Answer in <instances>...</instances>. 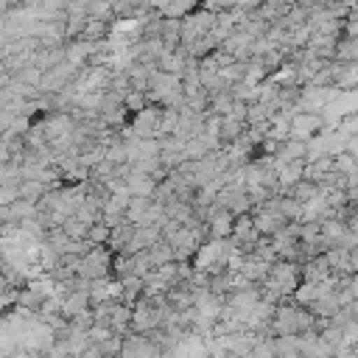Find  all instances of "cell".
<instances>
[{"instance_id": "6da1fadb", "label": "cell", "mask_w": 358, "mask_h": 358, "mask_svg": "<svg viewBox=\"0 0 358 358\" xmlns=\"http://www.w3.org/2000/svg\"><path fill=\"white\" fill-rule=\"evenodd\" d=\"M299 282H302V266H299V263H291V260H274L271 268H268V277L260 282V288L274 291V294L280 296V302H282V299L294 296V291H296Z\"/></svg>"}, {"instance_id": "7a4b0ae2", "label": "cell", "mask_w": 358, "mask_h": 358, "mask_svg": "<svg viewBox=\"0 0 358 358\" xmlns=\"http://www.w3.org/2000/svg\"><path fill=\"white\" fill-rule=\"evenodd\" d=\"M112 257H115V255H112L106 246H92V249L81 257V271H78V277H87L90 282L112 277Z\"/></svg>"}, {"instance_id": "3957f363", "label": "cell", "mask_w": 358, "mask_h": 358, "mask_svg": "<svg viewBox=\"0 0 358 358\" xmlns=\"http://www.w3.org/2000/svg\"><path fill=\"white\" fill-rule=\"evenodd\" d=\"M159 355H162V350L148 336H140V333H126L123 336L120 358H159Z\"/></svg>"}, {"instance_id": "277c9868", "label": "cell", "mask_w": 358, "mask_h": 358, "mask_svg": "<svg viewBox=\"0 0 358 358\" xmlns=\"http://www.w3.org/2000/svg\"><path fill=\"white\" fill-rule=\"evenodd\" d=\"M324 131V120H322V112L319 115H308V112H299L296 117H291V137L288 140H299V143H310L316 134Z\"/></svg>"}, {"instance_id": "5b68a950", "label": "cell", "mask_w": 358, "mask_h": 358, "mask_svg": "<svg viewBox=\"0 0 358 358\" xmlns=\"http://www.w3.org/2000/svg\"><path fill=\"white\" fill-rule=\"evenodd\" d=\"M333 87L341 92L358 90V62H330Z\"/></svg>"}, {"instance_id": "8992f818", "label": "cell", "mask_w": 358, "mask_h": 358, "mask_svg": "<svg viewBox=\"0 0 358 358\" xmlns=\"http://www.w3.org/2000/svg\"><path fill=\"white\" fill-rule=\"evenodd\" d=\"M126 190H129V196L131 199H154V190H157V182L151 179V176H145V173H131L129 171V176H126Z\"/></svg>"}, {"instance_id": "52a82bcc", "label": "cell", "mask_w": 358, "mask_h": 358, "mask_svg": "<svg viewBox=\"0 0 358 358\" xmlns=\"http://www.w3.org/2000/svg\"><path fill=\"white\" fill-rule=\"evenodd\" d=\"M185 64H187V53H185L182 45H179L176 50H165V53L157 59V70L171 73V76H179V78H182V73H185Z\"/></svg>"}, {"instance_id": "ba28073f", "label": "cell", "mask_w": 358, "mask_h": 358, "mask_svg": "<svg viewBox=\"0 0 358 358\" xmlns=\"http://www.w3.org/2000/svg\"><path fill=\"white\" fill-rule=\"evenodd\" d=\"M327 277H333V271H330V266H327L324 255H319V257H313V260L302 263V282H310V285H322Z\"/></svg>"}, {"instance_id": "9c48e42d", "label": "cell", "mask_w": 358, "mask_h": 358, "mask_svg": "<svg viewBox=\"0 0 358 358\" xmlns=\"http://www.w3.org/2000/svg\"><path fill=\"white\" fill-rule=\"evenodd\" d=\"M92 305H90V294H84V291H70V294H64L62 296V316L70 322V319H76L78 313H84V310H90Z\"/></svg>"}, {"instance_id": "30bf717a", "label": "cell", "mask_w": 358, "mask_h": 358, "mask_svg": "<svg viewBox=\"0 0 358 358\" xmlns=\"http://www.w3.org/2000/svg\"><path fill=\"white\" fill-rule=\"evenodd\" d=\"M338 308H341V305H338V299H336V291H327V288L322 285V296H319L308 310H310L316 319H333V316L338 313Z\"/></svg>"}, {"instance_id": "8fae6325", "label": "cell", "mask_w": 358, "mask_h": 358, "mask_svg": "<svg viewBox=\"0 0 358 358\" xmlns=\"http://www.w3.org/2000/svg\"><path fill=\"white\" fill-rule=\"evenodd\" d=\"M162 20H185L187 14H193L199 6L193 3V0H182V3H157V6H151Z\"/></svg>"}, {"instance_id": "7c38bea8", "label": "cell", "mask_w": 358, "mask_h": 358, "mask_svg": "<svg viewBox=\"0 0 358 358\" xmlns=\"http://www.w3.org/2000/svg\"><path fill=\"white\" fill-rule=\"evenodd\" d=\"M120 282V291H123V296H120V305H126V308H134L137 305V299L143 296V280L140 277H123V280H117Z\"/></svg>"}, {"instance_id": "4fadbf2b", "label": "cell", "mask_w": 358, "mask_h": 358, "mask_svg": "<svg viewBox=\"0 0 358 358\" xmlns=\"http://www.w3.org/2000/svg\"><path fill=\"white\" fill-rule=\"evenodd\" d=\"M268 140H274V143H285L288 137H291V120L282 115V112H277L271 120H268V134H266Z\"/></svg>"}, {"instance_id": "5bb4252c", "label": "cell", "mask_w": 358, "mask_h": 358, "mask_svg": "<svg viewBox=\"0 0 358 358\" xmlns=\"http://www.w3.org/2000/svg\"><path fill=\"white\" fill-rule=\"evenodd\" d=\"M243 131H246V123H238V120H232V117H221V131H218V137H221L224 148L232 145V143H238Z\"/></svg>"}, {"instance_id": "9a60e30c", "label": "cell", "mask_w": 358, "mask_h": 358, "mask_svg": "<svg viewBox=\"0 0 358 358\" xmlns=\"http://www.w3.org/2000/svg\"><path fill=\"white\" fill-rule=\"evenodd\" d=\"M322 296V285H310V282H299L296 285V291H294V302L299 305V308H310L316 299Z\"/></svg>"}, {"instance_id": "2e32d148", "label": "cell", "mask_w": 358, "mask_h": 358, "mask_svg": "<svg viewBox=\"0 0 358 358\" xmlns=\"http://www.w3.org/2000/svg\"><path fill=\"white\" fill-rule=\"evenodd\" d=\"M25 288L36 291L42 299H50V296H56V280H53L50 274H39V277L28 280V282H25Z\"/></svg>"}, {"instance_id": "e0dca14e", "label": "cell", "mask_w": 358, "mask_h": 358, "mask_svg": "<svg viewBox=\"0 0 358 358\" xmlns=\"http://www.w3.org/2000/svg\"><path fill=\"white\" fill-rule=\"evenodd\" d=\"M17 193H20V201L39 204V201H42V196L48 193V187H45V185H39V182H20Z\"/></svg>"}, {"instance_id": "ac0fdd59", "label": "cell", "mask_w": 358, "mask_h": 358, "mask_svg": "<svg viewBox=\"0 0 358 358\" xmlns=\"http://www.w3.org/2000/svg\"><path fill=\"white\" fill-rule=\"evenodd\" d=\"M148 252V257H151V266H154V271L159 268V266H165V263H173V249L165 243V241H159V243H154L151 249H145Z\"/></svg>"}, {"instance_id": "d6986e66", "label": "cell", "mask_w": 358, "mask_h": 358, "mask_svg": "<svg viewBox=\"0 0 358 358\" xmlns=\"http://www.w3.org/2000/svg\"><path fill=\"white\" fill-rule=\"evenodd\" d=\"M274 355L277 358H299V341H296V336L274 338Z\"/></svg>"}, {"instance_id": "ffe728a7", "label": "cell", "mask_w": 358, "mask_h": 358, "mask_svg": "<svg viewBox=\"0 0 358 358\" xmlns=\"http://www.w3.org/2000/svg\"><path fill=\"white\" fill-rule=\"evenodd\" d=\"M333 62H358V39L341 36L336 45V59Z\"/></svg>"}, {"instance_id": "44dd1931", "label": "cell", "mask_w": 358, "mask_h": 358, "mask_svg": "<svg viewBox=\"0 0 358 358\" xmlns=\"http://www.w3.org/2000/svg\"><path fill=\"white\" fill-rule=\"evenodd\" d=\"M42 302H45V299H42L36 291H31V288H20V291H17V308H22V310H34V313H39Z\"/></svg>"}, {"instance_id": "7402d4cb", "label": "cell", "mask_w": 358, "mask_h": 358, "mask_svg": "<svg viewBox=\"0 0 358 358\" xmlns=\"http://www.w3.org/2000/svg\"><path fill=\"white\" fill-rule=\"evenodd\" d=\"M285 196H291V199H294V201H299V204H308L313 196H319V187L302 179V182H299V185H294V187H291Z\"/></svg>"}, {"instance_id": "603a6c76", "label": "cell", "mask_w": 358, "mask_h": 358, "mask_svg": "<svg viewBox=\"0 0 358 358\" xmlns=\"http://www.w3.org/2000/svg\"><path fill=\"white\" fill-rule=\"evenodd\" d=\"M36 215V204H28V201H14L11 207H8V221L11 224H20V221H25V218H34Z\"/></svg>"}, {"instance_id": "cb8c5ba5", "label": "cell", "mask_w": 358, "mask_h": 358, "mask_svg": "<svg viewBox=\"0 0 358 358\" xmlns=\"http://www.w3.org/2000/svg\"><path fill=\"white\" fill-rule=\"evenodd\" d=\"M59 229H62L70 241H87V232H90V227H87V224H81L76 215H73V218H64V224H62Z\"/></svg>"}, {"instance_id": "d4e9b609", "label": "cell", "mask_w": 358, "mask_h": 358, "mask_svg": "<svg viewBox=\"0 0 358 358\" xmlns=\"http://www.w3.org/2000/svg\"><path fill=\"white\" fill-rule=\"evenodd\" d=\"M148 106V95L145 92H140V90H131L126 98H123V109L129 112V117L131 115H137V112H143Z\"/></svg>"}, {"instance_id": "484cf974", "label": "cell", "mask_w": 358, "mask_h": 358, "mask_svg": "<svg viewBox=\"0 0 358 358\" xmlns=\"http://www.w3.org/2000/svg\"><path fill=\"white\" fill-rule=\"evenodd\" d=\"M109 238H112V227H106L103 221L92 224V227H90V232H87V241H90L92 246H106V243H109Z\"/></svg>"}, {"instance_id": "4316f807", "label": "cell", "mask_w": 358, "mask_h": 358, "mask_svg": "<svg viewBox=\"0 0 358 358\" xmlns=\"http://www.w3.org/2000/svg\"><path fill=\"white\" fill-rule=\"evenodd\" d=\"M333 165H336V171H338V173L350 176V173L355 171V157H350L347 151H341V154H336V157H333Z\"/></svg>"}, {"instance_id": "83f0119b", "label": "cell", "mask_w": 358, "mask_h": 358, "mask_svg": "<svg viewBox=\"0 0 358 358\" xmlns=\"http://www.w3.org/2000/svg\"><path fill=\"white\" fill-rule=\"evenodd\" d=\"M87 336H90V344H103V341H109L115 333H112L109 327H103V324H92Z\"/></svg>"}, {"instance_id": "f1b7e54d", "label": "cell", "mask_w": 358, "mask_h": 358, "mask_svg": "<svg viewBox=\"0 0 358 358\" xmlns=\"http://www.w3.org/2000/svg\"><path fill=\"white\" fill-rule=\"evenodd\" d=\"M20 199L17 187H8V185H0V210H8L14 201Z\"/></svg>"}, {"instance_id": "f546056e", "label": "cell", "mask_w": 358, "mask_h": 358, "mask_svg": "<svg viewBox=\"0 0 358 358\" xmlns=\"http://www.w3.org/2000/svg\"><path fill=\"white\" fill-rule=\"evenodd\" d=\"M78 358H103V355H101V350H98L95 344H90V347H87V350H84Z\"/></svg>"}, {"instance_id": "4dcf8cb0", "label": "cell", "mask_w": 358, "mask_h": 358, "mask_svg": "<svg viewBox=\"0 0 358 358\" xmlns=\"http://www.w3.org/2000/svg\"><path fill=\"white\" fill-rule=\"evenodd\" d=\"M6 162H11V151H8V145L0 140V165H6Z\"/></svg>"}, {"instance_id": "1f68e13d", "label": "cell", "mask_w": 358, "mask_h": 358, "mask_svg": "<svg viewBox=\"0 0 358 358\" xmlns=\"http://www.w3.org/2000/svg\"><path fill=\"white\" fill-rule=\"evenodd\" d=\"M3 291H8V282H6V280H3V274H0V294H3Z\"/></svg>"}]
</instances>
